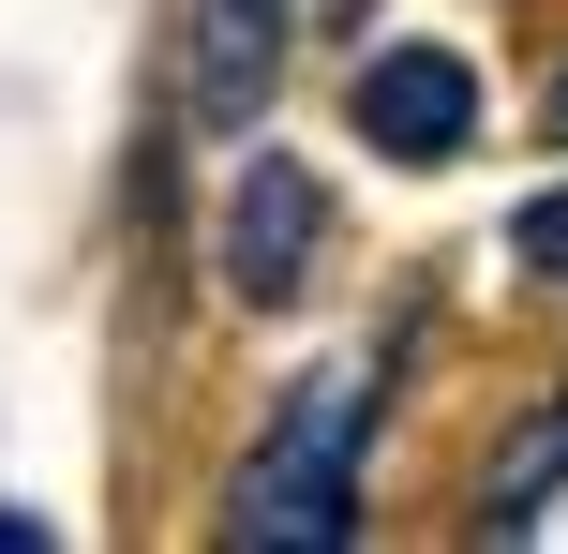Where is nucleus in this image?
<instances>
[{
  "label": "nucleus",
  "mask_w": 568,
  "mask_h": 554,
  "mask_svg": "<svg viewBox=\"0 0 568 554\" xmlns=\"http://www.w3.org/2000/svg\"><path fill=\"white\" fill-rule=\"evenodd\" d=\"M359 435H374V375H300L270 450L225 480V540H270V554L359 540Z\"/></svg>",
  "instance_id": "f257e3e1"
},
{
  "label": "nucleus",
  "mask_w": 568,
  "mask_h": 554,
  "mask_svg": "<svg viewBox=\"0 0 568 554\" xmlns=\"http://www.w3.org/2000/svg\"><path fill=\"white\" fill-rule=\"evenodd\" d=\"M554 135H568V75H554Z\"/></svg>",
  "instance_id": "0eeeda50"
},
{
  "label": "nucleus",
  "mask_w": 568,
  "mask_h": 554,
  "mask_svg": "<svg viewBox=\"0 0 568 554\" xmlns=\"http://www.w3.org/2000/svg\"><path fill=\"white\" fill-rule=\"evenodd\" d=\"M300 0H180V120L195 135H255Z\"/></svg>",
  "instance_id": "7ed1b4c3"
},
{
  "label": "nucleus",
  "mask_w": 568,
  "mask_h": 554,
  "mask_svg": "<svg viewBox=\"0 0 568 554\" xmlns=\"http://www.w3.org/2000/svg\"><path fill=\"white\" fill-rule=\"evenodd\" d=\"M509 270H539V285H568V195H539V210L509 225Z\"/></svg>",
  "instance_id": "423d86ee"
},
{
  "label": "nucleus",
  "mask_w": 568,
  "mask_h": 554,
  "mask_svg": "<svg viewBox=\"0 0 568 554\" xmlns=\"http://www.w3.org/2000/svg\"><path fill=\"white\" fill-rule=\"evenodd\" d=\"M359 135L389 150V165H464L479 150V75H464L449 46H389V60H359Z\"/></svg>",
  "instance_id": "20e7f679"
},
{
  "label": "nucleus",
  "mask_w": 568,
  "mask_h": 554,
  "mask_svg": "<svg viewBox=\"0 0 568 554\" xmlns=\"http://www.w3.org/2000/svg\"><path fill=\"white\" fill-rule=\"evenodd\" d=\"M314 255H329V180L300 165V150H255L225 195V285L284 315V300H314Z\"/></svg>",
  "instance_id": "f03ea898"
},
{
  "label": "nucleus",
  "mask_w": 568,
  "mask_h": 554,
  "mask_svg": "<svg viewBox=\"0 0 568 554\" xmlns=\"http://www.w3.org/2000/svg\"><path fill=\"white\" fill-rule=\"evenodd\" d=\"M568 480V420H539L524 450H494V480H479V540H509V525H539V495Z\"/></svg>",
  "instance_id": "39448f33"
}]
</instances>
